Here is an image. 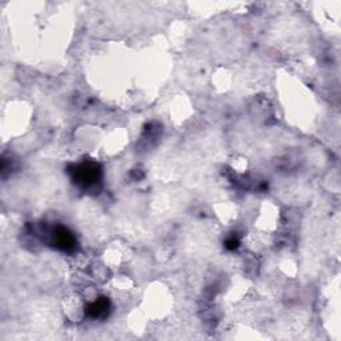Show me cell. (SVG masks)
Wrapping results in <instances>:
<instances>
[{
    "instance_id": "1",
    "label": "cell",
    "mask_w": 341,
    "mask_h": 341,
    "mask_svg": "<svg viewBox=\"0 0 341 341\" xmlns=\"http://www.w3.org/2000/svg\"><path fill=\"white\" fill-rule=\"evenodd\" d=\"M77 176H79V180L84 184H92L93 182H96L97 177H99V171L95 166H82L77 171Z\"/></svg>"
},
{
    "instance_id": "2",
    "label": "cell",
    "mask_w": 341,
    "mask_h": 341,
    "mask_svg": "<svg viewBox=\"0 0 341 341\" xmlns=\"http://www.w3.org/2000/svg\"><path fill=\"white\" fill-rule=\"evenodd\" d=\"M55 243L62 249H71L75 244V240L66 228H57L55 231Z\"/></svg>"
},
{
    "instance_id": "3",
    "label": "cell",
    "mask_w": 341,
    "mask_h": 341,
    "mask_svg": "<svg viewBox=\"0 0 341 341\" xmlns=\"http://www.w3.org/2000/svg\"><path fill=\"white\" fill-rule=\"evenodd\" d=\"M108 311V302L107 300H97V302L92 303V304L88 307V312L92 317H100V316H104Z\"/></svg>"
}]
</instances>
